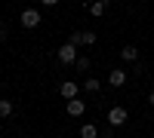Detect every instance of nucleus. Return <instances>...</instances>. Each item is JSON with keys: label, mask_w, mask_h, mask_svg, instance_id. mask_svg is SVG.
<instances>
[{"label": "nucleus", "mask_w": 154, "mask_h": 138, "mask_svg": "<svg viewBox=\"0 0 154 138\" xmlns=\"http://www.w3.org/2000/svg\"><path fill=\"white\" fill-rule=\"evenodd\" d=\"M19 22H22V28H28V31H34L37 25H40L43 19H40V12L37 9H22V16H19Z\"/></svg>", "instance_id": "obj_1"}, {"label": "nucleus", "mask_w": 154, "mask_h": 138, "mask_svg": "<svg viewBox=\"0 0 154 138\" xmlns=\"http://www.w3.org/2000/svg\"><path fill=\"white\" fill-rule=\"evenodd\" d=\"M77 58H80V55H77V46H74V43L59 46V61H62V65H74Z\"/></svg>", "instance_id": "obj_2"}, {"label": "nucleus", "mask_w": 154, "mask_h": 138, "mask_svg": "<svg viewBox=\"0 0 154 138\" xmlns=\"http://www.w3.org/2000/svg\"><path fill=\"white\" fill-rule=\"evenodd\" d=\"M108 123H111L114 129H117V126H123V123H126V107H120V104H114V107L108 110Z\"/></svg>", "instance_id": "obj_3"}, {"label": "nucleus", "mask_w": 154, "mask_h": 138, "mask_svg": "<svg viewBox=\"0 0 154 138\" xmlns=\"http://www.w3.org/2000/svg\"><path fill=\"white\" fill-rule=\"evenodd\" d=\"M59 92H62V98H65V101H71V98L80 95V86H77L74 80H65V83L59 86Z\"/></svg>", "instance_id": "obj_4"}, {"label": "nucleus", "mask_w": 154, "mask_h": 138, "mask_svg": "<svg viewBox=\"0 0 154 138\" xmlns=\"http://www.w3.org/2000/svg\"><path fill=\"white\" fill-rule=\"evenodd\" d=\"M68 114L71 117H83L86 114V104L80 101V98H71V101H68Z\"/></svg>", "instance_id": "obj_5"}, {"label": "nucleus", "mask_w": 154, "mask_h": 138, "mask_svg": "<svg viewBox=\"0 0 154 138\" xmlns=\"http://www.w3.org/2000/svg\"><path fill=\"white\" fill-rule=\"evenodd\" d=\"M108 83L114 86V89H120V86L126 83V71H111L108 74Z\"/></svg>", "instance_id": "obj_6"}, {"label": "nucleus", "mask_w": 154, "mask_h": 138, "mask_svg": "<svg viewBox=\"0 0 154 138\" xmlns=\"http://www.w3.org/2000/svg\"><path fill=\"white\" fill-rule=\"evenodd\" d=\"M120 58L123 61H139V46H123L120 49Z\"/></svg>", "instance_id": "obj_7"}, {"label": "nucleus", "mask_w": 154, "mask_h": 138, "mask_svg": "<svg viewBox=\"0 0 154 138\" xmlns=\"http://www.w3.org/2000/svg\"><path fill=\"white\" fill-rule=\"evenodd\" d=\"M108 3L111 0H96V3H89V12L99 19V16H105V9H108Z\"/></svg>", "instance_id": "obj_8"}, {"label": "nucleus", "mask_w": 154, "mask_h": 138, "mask_svg": "<svg viewBox=\"0 0 154 138\" xmlns=\"http://www.w3.org/2000/svg\"><path fill=\"white\" fill-rule=\"evenodd\" d=\"M80 138H99V129L93 126V123H83L80 126Z\"/></svg>", "instance_id": "obj_9"}, {"label": "nucleus", "mask_w": 154, "mask_h": 138, "mask_svg": "<svg viewBox=\"0 0 154 138\" xmlns=\"http://www.w3.org/2000/svg\"><path fill=\"white\" fill-rule=\"evenodd\" d=\"M0 117H12V101H9V98H0Z\"/></svg>", "instance_id": "obj_10"}, {"label": "nucleus", "mask_w": 154, "mask_h": 138, "mask_svg": "<svg viewBox=\"0 0 154 138\" xmlns=\"http://www.w3.org/2000/svg\"><path fill=\"white\" fill-rule=\"evenodd\" d=\"M96 43V31H80V46H93Z\"/></svg>", "instance_id": "obj_11"}, {"label": "nucleus", "mask_w": 154, "mask_h": 138, "mask_svg": "<svg viewBox=\"0 0 154 138\" xmlns=\"http://www.w3.org/2000/svg\"><path fill=\"white\" fill-rule=\"evenodd\" d=\"M99 86H102V83H99L96 77H86V83H83V89H86V92H99Z\"/></svg>", "instance_id": "obj_12"}, {"label": "nucleus", "mask_w": 154, "mask_h": 138, "mask_svg": "<svg viewBox=\"0 0 154 138\" xmlns=\"http://www.w3.org/2000/svg\"><path fill=\"white\" fill-rule=\"evenodd\" d=\"M74 68H77V71H89V58H77Z\"/></svg>", "instance_id": "obj_13"}, {"label": "nucleus", "mask_w": 154, "mask_h": 138, "mask_svg": "<svg viewBox=\"0 0 154 138\" xmlns=\"http://www.w3.org/2000/svg\"><path fill=\"white\" fill-rule=\"evenodd\" d=\"M0 40H6V25H0Z\"/></svg>", "instance_id": "obj_14"}, {"label": "nucleus", "mask_w": 154, "mask_h": 138, "mask_svg": "<svg viewBox=\"0 0 154 138\" xmlns=\"http://www.w3.org/2000/svg\"><path fill=\"white\" fill-rule=\"evenodd\" d=\"M40 3H43V6H56L59 0H40Z\"/></svg>", "instance_id": "obj_15"}, {"label": "nucleus", "mask_w": 154, "mask_h": 138, "mask_svg": "<svg viewBox=\"0 0 154 138\" xmlns=\"http://www.w3.org/2000/svg\"><path fill=\"white\" fill-rule=\"evenodd\" d=\"M148 104L154 107V86H151V95H148Z\"/></svg>", "instance_id": "obj_16"}, {"label": "nucleus", "mask_w": 154, "mask_h": 138, "mask_svg": "<svg viewBox=\"0 0 154 138\" xmlns=\"http://www.w3.org/2000/svg\"><path fill=\"white\" fill-rule=\"evenodd\" d=\"M71 3H80V0H71Z\"/></svg>", "instance_id": "obj_17"}]
</instances>
